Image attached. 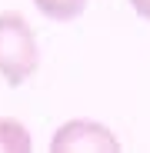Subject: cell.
<instances>
[{
	"label": "cell",
	"mask_w": 150,
	"mask_h": 153,
	"mask_svg": "<svg viewBox=\"0 0 150 153\" xmlns=\"http://www.w3.org/2000/svg\"><path fill=\"white\" fill-rule=\"evenodd\" d=\"M34 4L50 20H73L87 10V0H34Z\"/></svg>",
	"instance_id": "obj_4"
},
{
	"label": "cell",
	"mask_w": 150,
	"mask_h": 153,
	"mask_svg": "<svg viewBox=\"0 0 150 153\" xmlns=\"http://www.w3.org/2000/svg\"><path fill=\"white\" fill-rule=\"evenodd\" d=\"M37 67L40 50L27 17L20 10H0V76L10 87H20L37 73Z\"/></svg>",
	"instance_id": "obj_1"
},
{
	"label": "cell",
	"mask_w": 150,
	"mask_h": 153,
	"mask_svg": "<svg viewBox=\"0 0 150 153\" xmlns=\"http://www.w3.org/2000/svg\"><path fill=\"white\" fill-rule=\"evenodd\" d=\"M130 7H134V13H137V17L150 20V0H130Z\"/></svg>",
	"instance_id": "obj_5"
},
{
	"label": "cell",
	"mask_w": 150,
	"mask_h": 153,
	"mask_svg": "<svg viewBox=\"0 0 150 153\" xmlns=\"http://www.w3.org/2000/svg\"><path fill=\"white\" fill-rule=\"evenodd\" d=\"M50 150L54 153H117L120 150V140L113 137V130H107L104 123H93V120H70L63 123L60 130L50 140Z\"/></svg>",
	"instance_id": "obj_2"
},
{
	"label": "cell",
	"mask_w": 150,
	"mask_h": 153,
	"mask_svg": "<svg viewBox=\"0 0 150 153\" xmlns=\"http://www.w3.org/2000/svg\"><path fill=\"white\" fill-rule=\"evenodd\" d=\"M30 150V133L20 120L0 117V153H27Z\"/></svg>",
	"instance_id": "obj_3"
}]
</instances>
